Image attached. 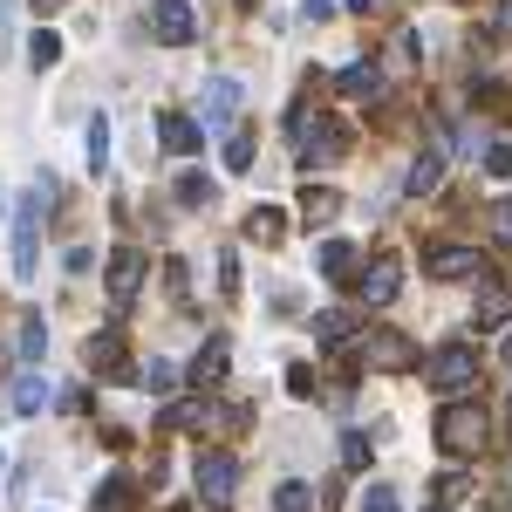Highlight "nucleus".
<instances>
[{
	"mask_svg": "<svg viewBox=\"0 0 512 512\" xmlns=\"http://www.w3.org/2000/svg\"><path fill=\"white\" fill-rule=\"evenodd\" d=\"M301 14H308V21H321V14H335V0H301Z\"/></svg>",
	"mask_w": 512,
	"mask_h": 512,
	"instance_id": "nucleus-39",
	"label": "nucleus"
},
{
	"mask_svg": "<svg viewBox=\"0 0 512 512\" xmlns=\"http://www.w3.org/2000/svg\"><path fill=\"white\" fill-rule=\"evenodd\" d=\"M424 512H451V506H437V499H431V506H424Z\"/></svg>",
	"mask_w": 512,
	"mask_h": 512,
	"instance_id": "nucleus-43",
	"label": "nucleus"
},
{
	"mask_svg": "<svg viewBox=\"0 0 512 512\" xmlns=\"http://www.w3.org/2000/svg\"><path fill=\"white\" fill-rule=\"evenodd\" d=\"M226 362H233V342H226V335H212V342L192 355V369H185V376H192V383H219V376H226Z\"/></svg>",
	"mask_w": 512,
	"mask_h": 512,
	"instance_id": "nucleus-15",
	"label": "nucleus"
},
{
	"mask_svg": "<svg viewBox=\"0 0 512 512\" xmlns=\"http://www.w3.org/2000/svg\"><path fill=\"white\" fill-rule=\"evenodd\" d=\"M342 219V192L335 185H301V226L315 233V226H335Z\"/></svg>",
	"mask_w": 512,
	"mask_h": 512,
	"instance_id": "nucleus-11",
	"label": "nucleus"
},
{
	"mask_svg": "<svg viewBox=\"0 0 512 512\" xmlns=\"http://www.w3.org/2000/svg\"><path fill=\"white\" fill-rule=\"evenodd\" d=\"M506 362H512V342H506Z\"/></svg>",
	"mask_w": 512,
	"mask_h": 512,
	"instance_id": "nucleus-45",
	"label": "nucleus"
},
{
	"mask_svg": "<svg viewBox=\"0 0 512 512\" xmlns=\"http://www.w3.org/2000/svg\"><path fill=\"white\" fill-rule=\"evenodd\" d=\"M506 417H512V396H506Z\"/></svg>",
	"mask_w": 512,
	"mask_h": 512,
	"instance_id": "nucleus-44",
	"label": "nucleus"
},
{
	"mask_svg": "<svg viewBox=\"0 0 512 512\" xmlns=\"http://www.w3.org/2000/svg\"><path fill=\"white\" fill-rule=\"evenodd\" d=\"M178 376H185V369H178V362H164V355H158V362H151V369H144V383H151V390H178Z\"/></svg>",
	"mask_w": 512,
	"mask_h": 512,
	"instance_id": "nucleus-31",
	"label": "nucleus"
},
{
	"mask_svg": "<svg viewBox=\"0 0 512 512\" xmlns=\"http://www.w3.org/2000/svg\"><path fill=\"white\" fill-rule=\"evenodd\" d=\"M219 294H239V253L219 260Z\"/></svg>",
	"mask_w": 512,
	"mask_h": 512,
	"instance_id": "nucleus-35",
	"label": "nucleus"
},
{
	"mask_svg": "<svg viewBox=\"0 0 512 512\" xmlns=\"http://www.w3.org/2000/svg\"><path fill=\"white\" fill-rule=\"evenodd\" d=\"M342 96H355V103H376V96H383V69H376V62H355V69H342Z\"/></svg>",
	"mask_w": 512,
	"mask_h": 512,
	"instance_id": "nucleus-18",
	"label": "nucleus"
},
{
	"mask_svg": "<svg viewBox=\"0 0 512 512\" xmlns=\"http://www.w3.org/2000/svg\"><path fill=\"white\" fill-rule=\"evenodd\" d=\"M28 62H35V69H55V62H62V35H55V28H35V41H28Z\"/></svg>",
	"mask_w": 512,
	"mask_h": 512,
	"instance_id": "nucleus-25",
	"label": "nucleus"
},
{
	"mask_svg": "<svg viewBox=\"0 0 512 512\" xmlns=\"http://www.w3.org/2000/svg\"><path fill=\"white\" fill-rule=\"evenodd\" d=\"M158 137H164V151H178V158H192L198 144H205V130H198L192 117H178V110H164V117H158Z\"/></svg>",
	"mask_w": 512,
	"mask_h": 512,
	"instance_id": "nucleus-14",
	"label": "nucleus"
},
{
	"mask_svg": "<svg viewBox=\"0 0 512 512\" xmlns=\"http://www.w3.org/2000/svg\"><path fill=\"white\" fill-rule=\"evenodd\" d=\"M198 499L205 506H233V492H239V465H233V451H198Z\"/></svg>",
	"mask_w": 512,
	"mask_h": 512,
	"instance_id": "nucleus-6",
	"label": "nucleus"
},
{
	"mask_svg": "<svg viewBox=\"0 0 512 512\" xmlns=\"http://www.w3.org/2000/svg\"><path fill=\"white\" fill-rule=\"evenodd\" d=\"M396 287H403V260L383 253V260H369V267L355 274V301H362V308H390Z\"/></svg>",
	"mask_w": 512,
	"mask_h": 512,
	"instance_id": "nucleus-7",
	"label": "nucleus"
},
{
	"mask_svg": "<svg viewBox=\"0 0 512 512\" xmlns=\"http://www.w3.org/2000/svg\"><path fill=\"white\" fill-rule=\"evenodd\" d=\"M48 403H55L48 376H41V369H21V376H14V417H41Z\"/></svg>",
	"mask_w": 512,
	"mask_h": 512,
	"instance_id": "nucleus-12",
	"label": "nucleus"
},
{
	"mask_svg": "<svg viewBox=\"0 0 512 512\" xmlns=\"http://www.w3.org/2000/svg\"><path fill=\"white\" fill-rule=\"evenodd\" d=\"M7 35H14V0H0V48H7Z\"/></svg>",
	"mask_w": 512,
	"mask_h": 512,
	"instance_id": "nucleus-38",
	"label": "nucleus"
},
{
	"mask_svg": "<svg viewBox=\"0 0 512 512\" xmlns=\"http://www.w3.org/2000/svg\"><path fill=\"white\" fill-rule=\"evenodd\" d=\"M478 328H512V294L506 287H485V294H478Z\"/></svg>",
	"mask_w": 512,
	"mask_h": 512,
	"instance_id": "nucleus-20",
	"label": "nucleus"
},
{
	"mask_svg": "<svg viewBox=\"0 0 512 512\" xmlns=\"http://www.w3.org/2000/svg\"><path fill=\"white\" fill-rule=\"evenodd\" d=\"M144 267H151V260H144L137 246H117V253H110V274H103V287H110V315H130V308H137Z\"/></svg>",
	"mask_w": 512,
	"mask_h": 512,
	"instance_id": "nucleus-5",
	"label": "nucleus"
},
{
	"mask_svg": "<svg viewBox=\"0 0 512 512\" xmlns=\"http://www.w3.org/2000/svg\"><path fill=\"white\" fill-rule=\"evenodd\" d=\"M280 233H287V219H280L274 205H253V212H246V239H260V246H274Z\"/></svg>",
	"mask_w": 512,
	"mask_h": 512,
	"instance_id": "nucleus-22",
	"label": "nucleus"
},
{
	"mask_svg": "<svg viewBox=\"0 0 512 512\" xmlns=\"http://www.w3.org/2000/svg\"><path fill=\"white\" fill-rule=\"evenodd\" d=\"M362 362H376V369H410V362H417V342H410V335H396V328H376V335H369V342H362Z\"/></svg>",
	"mask_w": 512,
	"mask_h": 512,
	"instance_id": "nucleus-8",
	"label": "nucleus"
},
{
	"mask_svg": "<svg viewBox=\"0 0 512 512\" xmlns=\"http://www.w3.org/2000/svg\"><path fill=\"white\" fill-rule=\"evenodd\" d=\"M499 35H512V0H506V7H499Z\"/></svg>",
	"mask_w": 512,
	"mask_h": 512,
	"instance_id": "nucleus-40",
	"label": "nucleus"
},
{
	"mask_svg": "<svg viewBox=\"0 0 512 512\" xmlns=\"http://www.w3.org/2000/svg\"><path fill=\"white\" fill-rule=\"evenodd\" d=\"M355 512H403V499H396L390 485H369V492L355 499Z\"/></svg>",
	"mask_w": 512,
	"mask_h": 512,
	"instance_id": "nucleus-30",
	"label": "nucleus"
},
{
	"mask_svg": "<svg viewBox=\"0 0 512 512\" xmlns=\"http://www.w3.org/2000/svg\"><path fill=\"white\" fill-rule=\"evenodd\" d=\"M485 444H492L485 410H478V403H444V417H437V451H444V458H478Z\"/></svg>",
	"mask_w": 512,
	"mask_h": 512,
	"instance_id": "nucleus-2",
	"label": "nucleus"
},
{
	"mask_svg": "<svg viewBox=\"0 0 512 512\" xmlns=\"http://www.w3.org/2000/svg\"><path fill=\"white\" fill-rule=\"evenodd\" d=\"M123 321V315H117ZM117 321L103 328V335H89V369L96 376H110V383H130V369H123V335H117Z\"/></svg>",
	"mask_w": 512,
	"mask_h": 512,
	"instance_id": "nucleus-9",
	"label": "nucleus"
},
{
	"mask_svg": "<svg viewBox=\"0 0 512 512\" xmlns=\"http://www.w3.org/2000/svg\"><path fill=\"white\" fill-rule=\"evenodd\" d=\"M349 328H355V308H321V315H315V342H321V349H335Z\"/></svg>",
	"mask_w": 512,
	"mask_h": 512,
	"instance_id": "nucleus-21",
	"label": "nucleus"
},
{
	"mask_svg": "<svg viewBox=\"0 0 512 512\" xmlns=\"http://www.w3.org/2000/svg\"><path fill=\"white\" fill-rule=\"evenodd\" d=\"M103 164H110V117L96 110L89 117V171H103Z\"/></svg>",
	"mask_w": 512,
	"mask_h": 512,
	"instance_id": "nucleus-26",
	"label": "nucleus"
},
{
	"mask_svg": "<svg viewBox=\"0 0 512 512\" xmlns=\"http://www.w3.org/2000/svg\"><path fill=\"white\" fill-rule=\"evenodd\" d=\"M294 151H301V164L308 171H328V164L349 158V130L335 117H315L308 123V110H294Z\"/></svg>",
	"mask_w": 512,
	"mask_h": 512,
	"instance_id": "nucleus-3",
	"label": "nucleus"
},
{
	"mask_svg": "<svg viewBox=\"0 0 512 512\" xmlns=\"http://www.w3.org/2000/svg\"><path fill=\"white\" fill-rule=\"evenodd\" d=\"M315 267H321L328 280H355V246H349V239H321Z\"/></svg>",
	"mask_w": 512,
	"mask_h": 512,
	"instance_id": "nucleus-19",
	"label": "nucleus"
},
{
	"mask_svg": "<svg viewBox=\"0 0 512 512\" xmlns=\"http://www.w3.org/2000/svg\"><path fill=\"white\" fill-rule=\"evenodd\" d=\"M458 492H465V478H458V472H444V478H437V506H451Z\"/></svg>",
	"mask_w": 512,
	"mask_h": 512,
	"instance_id": "nucleus-37",
	"label": "nucleus"
},
{
	"mask_svg": "<svg viewBox=\"0 0 512 512\" xmlns=\"http://www.w3.org/2000/svg\"><path fill=\"white\" fill-rule=\"evenodd\" d=\"M55 7H62V0H35V14H55Z\"/></svg>",
	"mask_w": 512,
	"mask_h": 512,
	"instance_id": "nucleus-42",
	"label": "nucleus"
},
{
	"mask_svg": "<svg viewBox=\"0 0 512 512\" xmlns=\"http://www.w3.org/2000/svg\"><path fill=\"white\" fill-rule=\"evenodd\" d=\"M151 21H158L164 48H185V41L198 35V21H192V7H185V0H158V7H151Z\"/></svg>",
	"mask_w": 512,
	"mask_h": 512,
	"instance_id": "nucleus-10",
	"label": "nucleus"
},
{
	"mask_svg": "<svg viewBox=\"0 0 512 512\" xmlns=\"http://www.w3.org/2000/svg\"><path fill=\"white\" fill-rule=\"evenodd\" d=\"M424 267H431L437 280H472L478 267H485V260H478L472 246H437V253H431V260H424Z\"/></svg>",
	"mask_w": 512,
	"mask_h": 512,
	"instance_id": "nucleus-13",
	"label": "nucleus"
},
{
	"mask_svg": "<svg viewBox=\"0 0 512 512\" xmlns=\"http://www.w3.org/2000/svg\"><path fill=\"white\" fill-rule=\"evenodd\" d=\"M123 499H130V485H123V478H103V492H96V512H123Z\"/></svg>",
	"mask_w": 512,
	"mask_h": 512,
	"instance_id": "nucleus-32",
	"label": "nucleus"
},
{
	"mask_svg": "<svg viewBox=\"0 0 512 512\" xmlns=\"http://www.w3.org/2000/svg\"><path fill=\"white\" fill-rule=\"evenodd\" d=\"M48 198H55V185L41 178L35 192H21V205H14V253H7V274L21 280H35V267H41V226H48Z\"/></svg>",
	"mask_w": 512,
	"mask_h": 512,
	"instance_id": "nucleus-1",
	"label": "nucleus"
},
{
	"mask_svg": "<svg viewBox=\"0 0 512 512\" xmlns=\"http://www.w3.org/2000/svg\"><path fill=\"white\" fill-rule=\"evenodd\" d=\"M226 171H253V130H233L226 137Z\"/></svg>",
	"mask_w": 512,
	"mask_h": 512,
	"instance_id": "nucleus-28",
	"label": "nucleus"
},
{
	"mask_svg": "<svg viewBox=\"0 0 512 512\" xmlns=\"http://www.w3.org/2000/svg\"><path fill=\"white\" fill-rule=\"evenodd\" d=\"M478 369H485V362H478L472 342H444V349L424 362V383H431L437 396H465V390H478Z\"/></svg>",
	"mask_w": 512,
	"mask_h": 512,
	"instance_id": "nucleus-4",
	"label": "nucleus"
},
{
	"mask_svg": "<svg viewBox=\"0 0 512 512\" xmlns=\"http://www.w3.org/2000/svg\"><path fill=\"white\" fill-rule=\"evenodd\" d=\"M41 349H48V328H41V315L28 308V315H21V362L41 369Z\"/></svg>",
	"mask_w": 512,
	"mask_h": 512,
	"instance_id": "nucleus-24",
	"label": "nucleus"
},
{
	"mask_svg": "<svg viewBox=\"0 0 512 512\" xmlns=\"http://www.w3.org/2000/svg\"><path fill=\"white\" fill-rule=\"evenodd\" d=\"M437 185H444V151H437V144H431L424 158L410 164V178H403V192H410V198H431Z\"/></svg>",
	"mask_w": 512,
	"mask_h": 512,
	"instance_id": "nucleus-16",
	"label": "nucleus"
},
{
	"mask_svg": "<svg viewBox=\"0 0 512 512\" xmlns=\"http://www.w3.org/2000/svg\"><path fill=\"white\" fill-rule=\"evenodd\" d=\"M485 171L492 178H512V144H485Z\"/></svg>",
	"mask_w": 512,
	"mask_h": 512,
	"instance_id": "nucleus-34",
	"label": "nucleus"
},
{
	"mask_svg": "<svg viewBox=\"0 0 512 512\" xmlns=\"http://www.w3.org/2000/svg\"><path fill=\"white\" fill-rule=\"evenodd\" d=\"M342 465H349V472H362V465H369V437H342Z\"/></svg>",
	"mask_w": 512,
	"mask_h": 512,
	"instance_id": "nucleus-33",
	"label": "nucleus"
},
{
	"mask_svg": "<svg viewBox=\"0 0 512 512\" xmlns=\"http://www.w3.org/2000/svg\"><path fill=\"white\" fill-rule=\"evenodd\" d=\"M308 506H315V492H308L301 478H287V485H280V499H274V512H308Z\"/></svg>",
	"mask_w": 512,
	"mask_h": 512,
	"instance_id": "nucleus-29",
	"label": "nucleus"
},
{
	"mask_svg": "<svg viewBox=\"0 0 512 512\" xmlns=\"http://www.w3.org/2000/svg\"><path fill=\"white\" fill-rule=\"evenodd\" d=\"M239 96H246V89H239L233 76H212L205 82V123H226L239 110Z\"/></svg>",
	"mask_w": 512,
	"mask_h": 512,
	"instance_id": "nucleus-17",
	"label": "nucleus"
},
{
	"mask_svg": "<svg viewBox=\"0 0 512 512\" xmlns=\"http://www.w3.org/2000/svg\"><path fill=\"white\" fill-rule=\"evenodd\" d=\"M205 417H219V410H205V403H171V410H164V424H171V431H198Z\"/></svg>",
	"mask_w": 512,
	"mask_h": 512,
	"instance_id": "nucleus-27",
	"label": "nucleus"
},
{
	"mask_svg": "<svg viewBox=\"0 0 512 512\" xmlns=\"http://www.w3.org/2000/svg\"><path fill=\"white\" fill-rule=\"evenodd\" d=\"M349 7H355V14H376V7H383V0H349Z\"/></svg>",
	"mask_w": 512,
	"mask_h": 512,
	"instance_id": "nucleus-41",
	"label": "nucleus"
},
{
	"mask_svg": "<svg viewBox=\"0 0 512 512\" xmlns=\"http://www.w3.org/2000/svg\"><path fill=\"white\" fill-rule=\"evenodd\" d=\"M492 233L512 239V198H499V205H492Z\"/></svg>",
	"mask_w": 512,
	"mask_h": 512,
	"instance_id": "nucleus-36",
	"label": "nucleus"
},
{
	"mask_svg": "<svg viewBox=\"0 0 512 512\" xmlns=\"http://www.w3.org/2000/svg\"><path fill=\"white\" fill-rule=\"evenodd\" d=\"M171 192H178V205H212L219 185H212L205 171H178V185H171Z\"/></svg>",
	"mask_w": 512,
	"mask_h": 512,
	"instance_id": "nucleus-23",
	"label": "nucleus"
}]
</instances>
